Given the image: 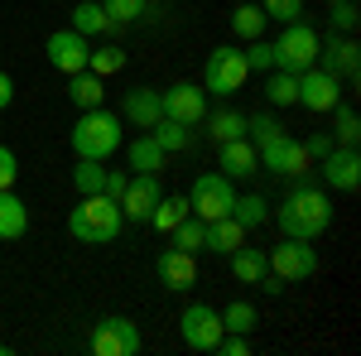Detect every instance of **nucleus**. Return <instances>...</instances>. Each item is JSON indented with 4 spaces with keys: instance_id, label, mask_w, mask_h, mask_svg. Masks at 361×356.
<instances>
[{
    "instance_id": "nucleus-3",
    "label": "nucleus",
    "mask_w": 361,
    "mask_h": 356,
    "mask_svg": "<svg viewBox=\"0 0 361 356\" xmlns=\"http://www.w3.org/2000/svg\"><path fill=\"white\" fill-rule=\"evenodd\" d=\"M121 202H111L106 192H82V202L68 212V236H78L87 246H111L121 236Z\"/></svg>"
},
{
    "instance_id": "nucleus-35",
    "label": "nucleus",
    "mask_w": 361,
    "mask_h": 356,
    "mask_svg": "<svg viewBox=\"0 0 361 356\" xmlns=\"http://www.w3.org/2000/svg\"><path fill=\"white\" fill-rule=\"evenodd\" d=\"M202 231H207V221L188 212V217L178 221V226H173L169 236H173V246H178V250H188V255H197V250H202Z\"/></svg>"
},
{
    "instance_id": "nucleus-31",
    "label": "nucleus",
    "mask_w": 361,
    "mask_h": 356,
    "mask_svg": "<svg viewBox=\"0 0 361 356\" xmlns=\"http://www.w3.org/2000/svg\"><path fill=\"white\" fill-rule=\"evenodd\" d=\"M121 68H126V49L121 44H97L87 54V73H97V78H116Z\"/></svg>"
},
{
    "instance_id": "nucleus-13",
    "label": "nucleus",
    "mask_w": 361,
    "mask_h": 356,
    "mask_svg": "<svg viewBox=\"0 0 361 356\" xmlns=\"http://www.w3.org/2000/svg\"><path fill=\"white\" fill-rule=\"evenodd\" d=\"M337 102H342V78L323 73V68H304V73H299V106L304 111L328 116Z\"/></svg>"
},
{
    "instance_id": "nucleus-1",
    "label": "nucleus",
    "mask_w": 361,
    "mask_h": 356,
    "mask_svg": "<svg viewBox=\"0 0 361 356\" xmlns=\"http://www.w3.org/2000/svg\"><path fill=\"white\" fill-rule=\"evenodd\" d=\"M270 217H275V226L284 236H294V241H318V236L333 226V197L323 188H313V183H299V188H289V197L279 202Z\"/></svg>"
},
{
    "instance_id": "nucleus-43",
    "label": "nucleus",
    "mask_w": 361,
    "mask_h": 356,
    "mask_svg": "<svg viewBox=\"0 0 361 356\" xmlns=\"http://www.w3.org/2000/svg\"><path fill=\"white\" fill-rule=\"evenodd\" d=\"M126 183H130V173H121V168H106V183H102V192H106L111 202H121V192H126Z\"/></svg>"
},
{
    "instance_id": "nucleus-32",
    "label": "nucleus",
    "mask_w": 361,
    "mask_h": 356,
    "mask_svg": "<svg viewBox=\"0 0 361 356\" xmlns=\"http://www.w3.org/2000/svg\"><path fill=\"white\" fill-rule=\"evenodd\" d=\"M183 217H188V192H178V197H159V202H154V212H149V226L173 231Z\"/></svg>"
},
{
    "instance_id": "nucleus-6",
    "label": "nucleus",
    "mask_w": 361,
    "mask_h": 356,
    "mask_svg": "<svg viewBox=\"0 0 361 356\" xmlns=\"http://www.w3.org/2000/svg\"><path fill=\"white\" fill-rule=\"evenodd\" d=\"M318 63V29L308 20H289L284 34L275 39V68L279 73H304Z\"/></svg>"
},
{
    "instance_id": "nucleus-45",
    "label": "nucleus",
    "mask_w": 361,
    "mask_h": 356,
    "mask_svg": "<svg viewBox=\"0 0 361 356\" xmlns=\"http://www.w3.org/2000/svg\"><path fill=\"white\" fill-rule=\"evenodd\" d=\"M260 289H265L270 299H279V294H284V279H279V274H260Z\"/></svg>"
},
{
    "instance_id": "nucleus-16",
    "label": "nucleus",
    "mask_w": 361,
    "mask_h": 356,
    "mask_svg": "<svg viewBox=\"0 0 361 356\" xmlns=\"http://www.w3.org/2000/svg\"><path fill=\"white\" fill-rule=\"evenodd\" d=\"M159 197H164L159 173H130V183L121 192V217L126 221H149V212H154Z\"/></svg>"
},
{
    "instance_id": "nucleus-15",
    "label": "nucleus",
    "mask_w": 361,
    "mask_h": 356,
    "mask_svg": "<svg viewBox=\"0 0 361 356\" xmlns=\"http://www.w3.org/2000/svg\"><path fill=\"white\" fill-rule=\"evenodd\" d=\"M318 173H323V183L333 192H357L361 183V154L357 149H347V145H333L323 159H318Z\"/></svg>"
},
{
    "instance_id": "nucleus-2",
    "label": "nucleus",
    "mask_w": 361,
    "mask_h": 356,
    "mask_svg": "<svg viewBox=\"0 0 361 356\" xmlns=\"http://www.w3.org/2000/svg\"><path fill=\"white\" fill-rule=\"evenodd\" d=\"M68 140H73V154H78V159H102V164H106L116 149L126 145V121H121L116 111H106V106L82 111Z\"/></svg>"
},
{
    "instance_id": "nucleus-18",
    "label": "nucleus",
    "mask_w": 361,
    "mask_h": 356,
    "mask_svg": "<svg viewBox=\"0 0 361 356\" xmlns=\"http://www.w3.org/2000/svg\"><path fill=\"white\" fill-rule=\"evenodd\" d=\"M126 125H135V130H149L164 111H159V92L154 87H130L126 97H121V111H116Z\"/></svg>"
},
{
    "instance_id": "nucleus-4",
    "label": "nucleus",
    "mask_w": 361,
    "mask_h": 356,
    "mask_svg": "<svg viewBox=\"0 0 361 356\" xmlns=\"http://www.w3.org/2000/svg\"><path fill=\"white\" fill-rule=\"evenodd\" d=\"M246 78H250L246 58H241V49H231V44H217L207 54V63H202V92L207 97H236L246 87Z\"/></svg>"
},
{
    "instance_id": "nucleus-25",
    "label": "nucleus",
    "mask_w": 361,
    "mask_h": 356,
    "mask_svg": "<svg viewBox=\"0 0 361 356\" xmlns=\"http://www.w3.org/2000/svg\"><path fill=\"white\" fill-rule=\"evenodd\" d=\"M226 260H231V274H236L241 284H260V274H270V260H265L260 246H236Z\"/></svg>"
},
{
    "instance_id": "nucleus-38",
    "label": "nucleus",
    "mask_w": 361,
    "mask_h": 356,
    "mask_svg": "<svg viewBox=\"0 0 361 356\" xmlns=\"http://www.w3.org/2000/svg\"><path fill=\"white\" fill-rule=\"evenodd\" d=\"M328 15H333V34H357L361 25L357 0H337V5H328Z\"/></svg>"
},
{
    "instance_id": "nucleus-12",
    "label": "nucleus",
    "mask_w": 361,
    "mask_h": 356,
    "mask_svg": "<svg viewBox=\"0 0 361 356\" xmlns=\"http://www.w3.org/2000/svg\"><path fill=\"white\" fill-rule=\"evenodd\" d=\"M44 54H49V63H54L63 78H73V73H87L92 39H82L78 29H54V34L44 39Z\"/></svg>"
},
{
    "instance_id": "nucleus-22",
    "label": "nucleus",
    "mask_w": 361,
    "mask_h": 356,
    "mask_svg": "<svg viewBox=\"0 0 361 356\" xmlns=\"http://www.w3.org/2000/svg\"><path fill=\"white\" fill-rule=\"evenodd\" d=\"M121 149H126V159H130V168H135V173H159V168H164V149H159V140L149 135V130H140L135 140H130V145H121Z\"/></svg>"
},
{
    "instance_id": "nucleus-29",
    "label": "nucleus",
    "mask_w": 361,
    "mask_h": 356,
    "mask_svg": "<svg viewBox=\"0 0 361 356\" xmlns=\"http://www.w3.org/2000/svg\"><path fill=\"white\" fill-rule=\"evenodd\" d=\"M149 135L159 140V149H164V154H173V149L183 154V149L193 145V125H178V121H169V116H159V121L149 125Z\"/></svg>"
},
{
    "instance_id": "nucleus-5",
    "label": "nucleus",
    "mask_w": 361,
    "mask_h": 356,
    "mask_svg": "<svg viewBox=\"0 0 361 356\" xmlns=\"http://www.w3.org/2000/svg\"><path fill=\"white\" fill-rule=\"evenodd\" d=\"M255 154H260V168H265V173H279V178H304L308 168H313L304 140H294L289 130H275L270 140H260Z\"/></svg>"
},
{
    "instance_id": "nucleus-42",
    "label": "nucleus",
    "mask_w": 361,
    "mask_h": 356,
    "mask_svg": "<svg viewBox=\"0 0 361 356\" xmlns=\"http://www.w3.org/2000/svg\"><path fill=\"white\" fill-rule=\"evenodd\" d=\"M15 178H20V159L10 145H0V188H15Z\"/></svg>"
},
{
    "instance_id": "nucleus-10",
    "label": "nucleus",
    "mask_w": 361,
    "mask_h": 356,
    "mask_svg": "<svg viewBox=\"0 0 361 356\" xmlns=\"http://www.w3.org/2000/svg\"><path fill=\"white\" fill-rule=\"evenodd\" d=\"M87 347L97 356H135L140 352V323L111 313V318H102V323L92 328V342H87Z\"/></svg>"
},
{
    "instance_id": "nucleus-9",
    "label": "nucleus",
    "mask_w": 361,
    "mask_h": 356,
    "mask_svg": "<svg viewBox=\"0 0 361 356\" xmlns=\"http://www.w3.org/2000/svg\"><path fill=\"white\" fill-rule=\"evenodd\" d=\"M265 260H270V274H279L284 284H304V279L318 274V250H313V241H294V236H284Z\"/></svg>"
},
{
    "instance_id": "nucleus-27",
    "label": "nucleus",
    "mask_w": 361,
    "mask_h": 356,
    "mask_svg": "<svg viewBox=\"0 0 361 356\" xmlns=\"http://www.w3.org/2000/svg\"><path fill=\"white\" fill-rule=\"evenodd\" d=\"M68 97H73V102H78L82 111L106 106V78H97V73H73V87H68Z\"/></svg>"
},
{
    "instance_id": "nucleus-26",
    "label": "nucleus",
    "mask_w": 361,
    "mask_h": 356,
    "mask_svg": "<svg viewBox=\"0 0 361 356\" xmlns=\"http://www.w3.org/2000/svg\"><path fill=\"white\" fill-rule=\"evenodd\" d=\"M265 10H260V0H241L236 5V15H231V34L241 39V44H250V39H265Z\"/></svg>"
},
{
    "instance_id": "nucleus-37",
    "label": "nucleus",
    "mask_w": 361,
    "mask_h": 356,
    "mask_svg": "<svg viewBox=\"0 0 361 356\" xmlns=\"http://www.w3.org/2000/svg\"><path fill=\"white\" fill-rule=\"evenodd\" d=\"M241 58H246L250 73H275V44L270 39H250L246 49H241Z\"/></svg>"
},
{
    "instance_id": "nucleus-46",
    "label": "nucleus",
    "mask_w": 361,
    "mask_h": 356,
    "mask_svg": "<svg viewBox=\"0 0 361 356\" xmlns=\"http://www.w3.org/2000/svg\"><path fill=\"white\" fill-rule=\"evenodd\" d=\"M15 102V82H10V73H0V111Z\"/></svg>"
},
{
    "instance_id": "nucleus-23",
    "label": "nucleus",
    "mask_w": 361,
    "mask_h": 356,
    "mask_svg": "<svg viewBox=\"0 0 361 356\" xmlns=\"http://www.w3.org/2000/svg\"><path fill=\"white\" fill-rule=\"evenodd\" d=\"M25 231H29L25 197H15V188H0V241H20Z\"/></svg>"
},
{
    "instance_id": "nucleus-17",
    "label": "nucleus",
    "mask_w": 361,
    "mask_h": 356,
    "mask_svg": "<svg viewBox=\"0 0 361 356\" xmlns=\"http://www.w3.org/2000/svg\"><path fill=\"white\" fill-rule=\"evenodd\" d=\"M154 270H159V284L164 289H173V294H183V289H193L197 284V255H188V250L169 246L159 260H154Z\"/></svg>"
},
{
    "instance_id": "nucleus-44",
    "label": "nucleus",
    "mask_w": 361,
    "mask_h": 356,
    "mask_svg": "<svg viewBox=\"0 0 361 356\" xmlns=\"http://www.w3.org/2000/svg\"><path fill=\"white\" fill-rule=\"evenodd\" d=\"M304 149H308V159H323V154L333 149V135H308V140H304Z\"/></svg>"
},
{
    "instance_id": "nucleus-8",
    "label": "nucleus",
    "mask_w": 361,
    "mask_h": 356,
    "mask_svg": "<svg viewBox=\"0 0 361 356\" xmlns=\"http://www.w3.org/2000/svg\"><path fill=\"white\" fill-rule=\"evenodd\" d=\"M222 332H226L222 328V313L207 308V303H188V308L178 313V337H183L188 352H217Z\"/></svg>"
},
{
    "instance_id": "nucleus-14",
    "label": "nucleus",
    "mask_w": 361,
    "mask_h": 356,
    "mask_svg": "<svg viewBox=\"0 0 361 356\" xmlns=\"http://www.w3.org/2000/svg\"><path fill=\"white\" fill-rule=\"evenodd\" d=\"M313 68H323V73H333V78H357L361 68V49L352 34H328V39H318V63Z\"/></svg>"
},
{
    "instance_id": "nucleus-19",
    "label": "nucleus",
    "mask_w": 361,
    "mask_h": 356,
    "mask_svg": "<svg viewBox=\"0 0 361 356\" xmlns=\"http://www.w3.org/2000/svg\"><path fill=\"white\" fill-rule=\"evenodd\" d=\"M255 168H260V154H255V145H250L246 135L217 145V173H226L231 183H236V178H250Z\"/></svg>"
},
{
    "instance_id": "nucleus-20",
    "label": "nucleus",
    "mask_w": 361,
    "mask_h": 356,
    "mask_svg": "<svg viewBox=\"0 0 361 356\" xmlns=\"http://www.w3.org/2000/svg\"><path fill=\"white\" fill-rule=\"evenodd\" d=\"M246 226L236 217H217V221H207V231H202V250H212V255H231L236 246H246Z\"/></svg>"
},
{
    "instance_id": "nucleus-36",
    "label": "nucleus",
    "mask_w": 361,
    "mask_h": 356,
    "mask_svg": "<svg viewBox=\"0 0 361 356\" xmlns=\"http://www.w3.org/2000/svg\"><path fill=\"white\" fill-rule=\"evenodd\" d=\"M102 183H106V164H102V159H78V168H73V188L78 192H102Z\"/></svg>"
},
{
    "instance_id": "nucleus-40",
    "label": "nucleus",
    "mask_w": 361,
    "mask_h": 356,
    "mask_svg": "<svg viewBox=\"0 0 361 356\" xmlns=\"http://www.w3.org/2000/svg\"><path fill=\"white\" fill-rule=\"evenodd\" d=\"M275 130H284V125H279V121L270 116V111H255V116H246V140H250V145H260V140H270Z\"/></svg>"
},
{
    "instance_id": "nucleus-30",
    "label": "nucleus",
    "mask_w": 361,
    "mask_h": 356,
    "mask_svg": "<svg viewBox=\"0 0 361 356\" xmlns=\"http://www.w3.org/2000/svg\"><path fill=\"white\" fill-rule=\"evenodd\" d=\"M265 102L270 106H299V73H270L265 78Z\"/></svg>"
},
{
    "instance_id": "nucleus-39",
    "label": "nucleus",
    "mask_w": 361,
    "mask_h": 356,
    "mask_svg": "<svg viewBox=\"0 0 361 356\" xmlns=\"http://www.w3.org/2000/svg\"><path fill=\"white\" fill-rule=\"evenodd\" d=\"M145 5H149V0H102V10L111 15L116 25H135L140 15H145Z\"/></svg>"
},
{
    "instance_id": "nucleus-34",
    "label": "nucleus",
    "mask_w": 361,
    "mask_h": 356,
    "mask_svg": "<svg viewBox=\"0 0 361 356\" xmlns=\"http://www.w3.org/2000/svg\"><path fill=\"white\" fill-rule=\"evenodd\" d=\"M255 323H260V313H255V303H246V299H236V303H226L222 308V328L226 332H255Z\"/></svg>"
},
{
    "instance_id": "nucleus-28",
    "label": "nucleus",
    "mask_w": 361,
    "mask_h": 356,
    "mask_svg": "<svg viewBox=\"0 0 361 356\" xmlns=\"http://www.w3.org/2000/svg\"><path fill=\"white\" fill-rule=\"evenodd\" d=\"M231 217L241 221L246 231H255V226L270 221V202H265L260 192H241V197H231Z\"/></svg>"
},
{
    "instance_id": "nucleus-21",
    "label": "nucleus",
    "mask_w": 361,
    "mask_h": 356,
    "mask_svg": "<svg viewBox=\"0 0 361 356\" xmlns=\"http://www.w3.org/2000/svg\"><path fill=\"white\" fill-rule=\"evenodd\" d=\"M68 29H78L82 39H97V34L106 39V34H116L121 25L102 10V0H82V5H73V25H68Z\"/></svg>"
},
{
    "instance_id": "nucleus-41",
    "label": "nucleus",
    "mask_w": 361,
    "mask_h": 356,
    "mask_svg": "<svg viewBox=\"0 0 361 356\" xmlns=\"http://www.w3.org/2000/svg\"><path fill=\"white\" fill-rule=\"evenodd\" d=\"M260 10H265V20L289 25V20H299V15H304V0H260Z\"/></svg>"
},
{
    "instance_id": "nucleus-24",
    "label": "nucleus",
    "mask_w": 361,
    "mask_h": 356,
    "mask_svg": "<svg viewBox=\"0 0 361 356\" xmlns=\"http://www.w3.org/2000/svg\"><path fill=\"white\" fill-rule=\"evenodd\" d=\"M202 130H207V140H212V145H226V140L246 135V116H241V111H231V106L207 111V116H202Z\"/></svg>"
},
{
    "instance_id": "nucleus-33",
    "label": "nucleus",
    "mask_w": 361,
    "mask_h": 356,
    "mask_svg": "<svg viewBox=\"0 0 361 356\" xmlns=\"http://www.w3.org/2000/svg\"><path fill=\"white\" fill-rule=\"evenodd\" d=\"M357 140H361L357 111L347 106V102H337V106H333V145H347V149H357Z\"/></svg>"
},
{
    "instance_id": "nucleus-11",
    "label": "nucleus",
    "mask_w": 361,
    "mask_h": 356,
    "mask_svg": "<svg viewBox=\"0 0 361 356\" xmlns=\"http://www.w3.org/2000/svg\"><path fill=\"white\" fill-rule=\"evenodd\" d=\"M159 111H164L169 121H178V125H202L207 92H202V82H173L159 92Z\"/></svg>"
},
{
    "instance_id": "nucleus-47",
    "label": "nucleus",
    "mask_w": 361,
    "mask_h": 356,
    "mask_svg": "<svg viewBox=\"0 0 361 356\" xmlns=\"http://www.w3.org/2000/svg\"><path fill=\"white\" fill-rule=\"evenodd\" d=\"M328 5H337V0H328Z\"/></svg>"
},
{
    "instance_id": "nucleus-7",
    "label": "nucleus",
    "mask_w": 361,
    "mask_h": 356,
    "mask_svg": "<svg viewBox=\"0 0 361 356\" xmlns=\"http://www.w3.org/2000/svg\"><path fill=\"white\" fill-rule=\"evenodd\" d=\"M231 197H236V188H231L226 173H197L193 188H188V212L202 221L231 217Z\"/></svg>"
}]
</instances>
